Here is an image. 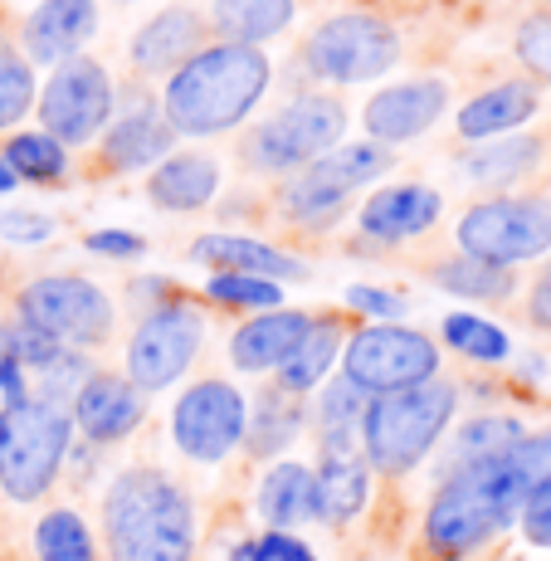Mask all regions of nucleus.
<instances>
[{
    "instance_id": "21",
    "label": "nucleus",
    "mask_w": 551,
    "mask_h": 561,
    "mask_svg": "<svg viewBox=\"0 0 551 561\" xmlns=\"http://www.w3.org/2000/svg\"><path fill=\"white\" fill-rule=\"evenodd\" d=\"M191 259L205 264L210 274H254V278H274V284H302L308 264L298 254L278 250L268 240L254 234H230V230H210L191 244Z\"/></svg>"
},
{
    "instance_id": "24",
    "label": "nucleus",
    "mask_w": 551,
    "mask_h": 561,
    "mask_svg": "<svg viewBox=\"0 0 551 561\" xmlns=\"http://www.w3.org/2000/svg\"><path fill=\"white\" fill-rule=\"evenodd\" d=\"M537 107H542V93H537L532 79H503L493 89L473 93L454 113V123H459V137H469V142H493V137H507L523 123H532Z\"/></svg>"
},
{
    "instance_id": "16",
    "label": "nucleus",
    "mask_w": 551,
    "mask_h": 561,
    "mask_svg": "<svg viewBox=\"0 0 551 561\" xmlns=\"http://www.w3.org/2000/svg\"><path fill=\"white\" fill-rule=\"evenodd\" d=\"M69 415H73V435H83V445L107 449L142 430L147 396L137 391L123 371H99V366H93V376L79 386V396H73Z\"/></svg>"
},
{
    "instance_id": "10",
    "label": "nucleus",
    "mask_w": 551,
    "mask_h": 561,
    "mask_svg": "<svg viewBox=\"0 0 551 561\" xmlns=\"http://www.w3.org/2000/svg\"><path fill=\"white\" fill-rule=\"evenodd\" d=\"M439 362L445 352L435 347V337L405 322H361L347 332V347H342V376L366 396H391L435 381Z\"/></svg>"
},
{
    "instance_id": "44",
    "label": "nucleus",
    "mask_w": 551,
    "mask_h": 561,
    "mask_svg": "<svg viewBox=\"0 0 551 561\" xmlns=\"http://www.w3.org/2000/svg\"><path fill=\"white\" fill-rule=\"evenodd\" d=\"M517 527H523V537H527L532 547H551V479L537 483V489L523 499Z\"/></svg>"
},
{
    "instance_id": "48",
    "label": "nucleus",
    "mask_w": 551,
    "mask_h": 561,
    "mask_svg": "<svg viewBox=\"0 0 551 561\" xmlns=\"http://www.w3.org/2000/svg\"><path fill=\"white\" fill-rule=\"evenodd\" d=\"M0 396H5V410L30 405V371L15 362H0Z\"/></svg>"
},
{
    "instance_id": "50",
    "label": "nucleus",
    "mask_w": 551,
    "mask_h": 561,
    "mask_svg": "<svg viewBox=\"0 0 551 561\" xmlns=\"http://www.w3.org/2000/svg\"><path fill=\"white\" fill-rule=\"evenodd\" d=\"M10 191H15V171H10L5 157H0V196H10Z\"/></svg>"
},
{
    "instance_id": "3",
    "label": "nucleus",
    "mask_w": 551,
    "mask_h": 561,
    "mask_svg": "<svg viewBox=\"0 0 551 561\" xmlns=\"http://www.w3.org/2000/svg\"><path fill=\"white\" fill-rule=\"evenodd\" d=\"M527 483L517 479L507 455L439 473L435 493L425 503V523H420V547H425L429 561L479 557L483 547H493L517 523Z\"/></svg>"
},
{
    "instance_id": "36",
    "label": "nucleus",
    "mask_w": 551,
    "mask_h": 561,
    "mask_svg": "<svg viewBox=\"0 0 551 561\" xmlns=\"http://www.w3.org/2000/svg\"><path fill=\"white\" fill-rule=\"evenodd\" d=\"M439 337H445L449 352H459V357H469V362H483V366L513 357V337H507L498 322L479 318V312H445Z\"/></svg>"
},
{
    "instance_id": "31",
    "label": "nucleus",
    "mask_w": 551,
    "mask_h": 561,
    "mask_svg": "<svg viewBox=\"0 0 551 561\" xmlns=\"http://www.w3.org/2000/svg\"><path fill=\"white\" fill-rule=\"evenodd\" d=\"M294 20H298V0H215L205 25H210L225 45L264 49L268 39L294 30Z\"/></svg>"
},
{
    "instance_id": "1",
    "label": "nucleus",
    "mask_w": 551,
    "mask_h": 561,
    "mask_svg": "<svg viewBox=\"0 0 551 561\" xmlns=\"http://www.w3.org/2000/svg\"><path fill=\"white\" fill-rule=\"evenodd\" d=\"M274 83V59L250 45H200L161 83V117L176 137H225L264 103Z\"/></svg>"
},
{
    "instance_id": "55",
    "label": "nucleus",
    "mask_w": 551,
    "mask_h": 561,
    "mask_svg": "<svg viewBox=\"0 0 551 561\" xmlns=\"http://www.w3.org/2000/svg\"><path fill=\"white\" fill-rule=\"evenodd\" d=\"M0 561H5V557H0Z\"/></svg>"
},
{
    "instance_id": "15",
    "label": "nucleus",
    "mask_w": 551,
    "mask_h": 561,
    "mask_svg": "<svg viewBox=\"0 0 551 561\" xmlns=\"http://www.w3.org/2000/svg\"><path fill=\"white\" fill-rule=\"evenodd\" d=\"M445 113H449V79L415 73V79L386 83L381 93H371L361 107V127H366V142H381L395 152L401 142L425 137Z\"/></svg>"
},
{
    "instance_id": "22",
    "label": "nucleus",
    "mask_w": 551,
    "mask_h": 561,
    "mask_svg": "<svg viewBox=\"0 0 551 561\" xmlns=\"http://www.w3.org/2000/svg\"><path fill=\"white\" fill-rule=\"evenodd\" d=\"M312 328V312L302 308H274V312H254L250 322L230 332V366L244 376L259 371H278L294 347L302 342V332Z\"/></svg>"
},
{
    "instance_id": "39",
    "label": "nucleus",
    "mask_w": 551,
    "mask_h": 561,
    "mask_svg": "<svg viewBox=\"0 0 551 561\" xmlns=\"http://www.w3.org/2000/svg\"><path fill=\"white\" fill-rule=\"evenodd\" d=\"M59 342L45 337L39 328H30L25 318H0V362L15 366H45L49 357H59Z\"/></svg>"
},
{
    "instance_id": "5",
    "label": "nucleus",
    "mask_w": 551,
    "mask_h": 561,
    "mask_svg": "<svg viewBox=\"0 0 551 561\" xmlns=\"http://www.w3.org/2000/svg\"><path fill=\"white\" fill-rule=\"evenodd\" d=\"M347 103L337 93H298L294 103H284L278 113H268L264 123H254L240 142L244 167L259 176H294L308 161H318L322 152L342 147L347 137Z\"/></svg>"
},
{
    "instance_id": "4",
    "label": "nucleus",
    "mask_w": 551,
    "mask_h": 561,
    "mask_svg": "<svg viewBox=\"0 0 551 561\" xmlns=\"http://www.w3.org/2000/svg\"><path fill=\"white\" fill-rule=\"evenodd\" d=\"M454 410H459V386L445 376L410 391L371 396L361 415V459L381 479H405L439 449L454 425Z\"/></svg>"
},
{
    "instance_id": "23",
    "label": "nucleus",
    "mask_w": 551,
    "mask_h": 561,
    "mask_svg": "<svg viewBox=\"0 0 551 561\" xmlns=\"http://www.w3.org/2000/svg\"><path fill=\"white\" fill-rule=\"evenodd\" d=\"M220 196V161L210 152H171L147 171V201L167 215H200Z\"/></svg>"
},
{
    "instance_id": "52",
    "label": "nucleus",
    "mask_w": 551,
    "mask_h": 561,
    "mask_svg": "<svg viewBox=\"0 0 551 561\" xmlns=\"http://www.w3.org/2000/svg\"><path fill=\"white\" fill-rule=\"evenodd\" d=\"M0 420H5V410H0Z\"/></svg>"
},
{
    "instance_id": "12",
    "label": "nucleus",
    "mask_w": 551,
    "mask_h": 561,
    "mask_svg": "<svg viewBox=\"0 0 551 561\" xmlns=\"http://www.w3.org/2000/svg\"><path fill=\"white\" fill-rule=\"evenodd\" d=\"M39 133H49L64 147H89L103 137V127L117 113V83L93 54H73V59L54 64L35 99Z\"/></svg>"
},
{
    "instance_id": "14",
    "label": "nucleus",
    "mask_w": 551,
    "mask_h": 561,
    "mask_svg": "<svg viewBox=\"0 0 551 561\" xmlns=\"http://www.w3.org/2000/svg\"><path fill=\"white\" fill-rule=\"evenodd\" d=\"M205 347V318L191 298H176V304H161L137 318L133 337H127V381L142 396L167 391L181 376L196 366Z\"/></svg>"
},
{
    "instance_id": "37",
    "label": "nucleus",
    "mask_w": 551,
    "mask_h": 561,
    "mask_svg": "<svg viewBox=\"0 0 551 561\" xmlns=\"http://www.w3.org/2000/svg\"><path fill=\"white\" fill-rule=\"evenodd\" d=\"M35 99H39L35 64L20 49L0 45V133H15V127L35 113Z\"/></svg>"
},
{
    "instance_id": "33",
    "label": "nucleus",
    "mask_w": 551,
    "mask_h": 561,
    "mask_svg": "<svg viewBox=\"0 0 551 561\" xmlns=\"http://www.w3.org/2000/svg\"><path fill=\"white\" fill-rule=\"evenodd\" d=\"M425 278L454 298H473V304H507L517 294V268L483 264V259H469V254L435 259L425 268Z\"/></svg>"
},
{
    "instance_id": "26",
    "label": "nucleus",
    "mask_w": 551,
    "mask_h": 561,
    "mask_svg": "<svg viewBox=\"0 0 551 561\" xmlns=\"http://www.w3.org/2000/svg\"><path fill=\"white\" fill-rule=\"evenodd\" d=\"M308 425V396H294L284 386H264L250 401V420H244V455L259 463H274Z\"/></svg>"
},
{
    "instance_id": "30",
    "label": "nucleus",
    "mask_w": 551,
    "mask_h": 561,
    "mask_svg": "<svg viewBox=\"0 0 551 561\" xmlns=\"http://www.w3.org/2000/svg\"><path fill=\"white\" fill-rule=\"evenodd\" d=\"M537 161H542V137L507 133V137H493V142H473L454 167H459V176L473 181V186L503 191V186H517L523 176H532Z\"/></svg>"
},
{
    "instance_id": "6",
    "label": "nucleus",
    "mask_w": 551,
    "mask_h": 561,
    "mask_svg": "<svg viewBox=\"0 0 551 561\" xmlns=\"http://www.w3.org/2000/svg\"><path fill=\"white\" fill-rule=\"evenodd\" d=\"M73 449V415L64 405L30 401L0 420V493L20 508L39 503L59 483Z\"/></svg>"
},
{
    "instance_id": "56",
    "label": "nucleus",
    "mask_w": 551,
    "mask_h": 561,
    "mask_svg": "<svg viewBox=\"0 0 551 561\" xmlns=\"http://www.w3.org/2000/svg\"><path fill=\"white\" fill-rule=\"evenodd\" d=\"M547 5H551V0H547Z\"/></svg>"
},
{
    "instance_id": "40",
    "label": "nucleus",
    "mask_w": 551,
    "mask_h": 561,
    "mask_svg": "<svg viewBox=\"0 0 551 561\" xmlns=\"http://www.w3.org/2000/svg\"><path fill=\"white\" fill-rule=\"evenodd\" d=\"M517 64H523L532 79H547L551 83V10H532V15L517 25Z\"/></svg>"
},
{
    "instance_id": "29",
    "label": "nucleus",
    "mask_w": 551,
    "mask_h": 561,
    "mask_svg": "<svg viewBox=\"0 0 551 561\" xmlns=\"http://www.w3.org/2000/svg\"><path fill=\"white\" fill-rule=\"evenodd\" d=\"M371 396L356 391L347 376H332L318 386V401H312L308 420L318 425V449L322 459L332 455H361V415Z\"/></svg>"
},
{
    "instance_id": "8",
    "label": "nucleus",
    "mask_w": 551,
    "mask_h": 561,
    "mask_svg": "<svg viewBox=\"0 0 551 561\" xmlns=\"http://www.w3.org/2000/svg\"><path fill=\"white\" fill-rule=\"evenodd\" d=\"M302 64L312 79L337 89L386 79L401 64V30L376 10H337L302 39Z\"/></svg>"
},
{
    "instance_id": "25",
    "label": "nucleus",
    "mask_w": 551,
    "mask_h": 561,
    "mask_svg": "<svg viewBox=\"0 0 551 561\" xmlns=\"http://www.w3.org/2000/svg\"><path fill=\"white\" fill-rule=\"evenodd\" d=\"M371 463L361 455H332L312 469V523L347 527L371 503Z\"/></svg>"
},
{
    "instance_id": "19",
    "label": "nucleus",
    "mask_w": 551,
    "mask_h": 561,
    "mask_svg": "<svg viewBox=\"0 0 551 561\" xmlns=\"http://www.w3.org/2000/svg\"><path fill=\"white\" fill-rule=\"evenodd\" d=\"M99 35V0H39L20 25V54L30 64H54L83 54V45Z\"/></svg>"
},
{
    "instance_id": "18",
    "label": "nucleus",
    "mask_w": 551,
    "mask_h": 561,
    "mask_svg": "<svg viewBox=\"0 0 551 561\" xmlns=\"http://www.w3.org/2000/svg\"><path fill=\"white\" fill-rule=\"evenodd\" d=\"M171 147H176V133L167 127L161 107L151 99H137L133 107L113 113V123L103 127L99 167L113 171V176H127V171H151L157 161L171 157Z\"/></svg>"
},
{
    "instance_id": "51",
    "label": "nucleus",
    "mask_w": 551,
    "mask_h": 561,
    "mask_svg": "<svg viewBox=\"0 0 551 561\" xmlns=\"http://www.w3.org/2000/svg\"><path fill=\"white\" fill-rule=\"evenodd\" d=\"M542 278H551V264H547V268H542Z\"/></svg>"
},
{
    "instance_id": "46",
    "label": "nucleus",
    "mask_w": 551,
    "mask_h": 561,
    "mask_svg": "<svg viewBox=\"0 0 551 561\" xmlns=\"http://www.w3.org/2000/svg\"><path fill=\"white\" fill-rule=\"evenodd\" d=\"M83 250L103 254V259H142L147 240L133 230H93V234H83Z\"/></svg>"
},
{
    "instance_id": "43",
    "label": "nucleus",
    "mask_w": 551,
    "mask_h": 561,
    "mask_svg": "<svg viewBox=\"0 0 551 561\" xmlns=\"http://www.w3.org/2000/svg\"><path fill=\"white\" fill-rule=\"evenodd\" d=\"M347 308L361 312V318H371V322H401L405 318V298L391 294V288H376V284H352Z\"/></svg>"
},
{
    "instance_id": "54",
    "label": "nucleus",
    "mask_w": 551,
    "mask_h": 561,
    "mask_svg": "<svg viewBox=\"0 0 551 561\" xmlns=\"http://www.w3.org/2000/svg\"><path fill=\"white\" fill-rule=\"evenodd\" d=\"M127 5H133V0H127Z\"/></svg>"
},
{
    "instance_id": "27",
    "label": "nucleus",
    "mask_w": 551,
    "mask_h": 561,
    "mask_svg": "<svg viewBox=\"0 0 551 561\" xmlns=\"http://www.w3.org/2000/svg\"><path fill=\"white\" fill-rule=\"evenodd\" d=\"M347 332L352 328H347V318H342V312H312V328L302 332L294 357L278 366V386H284V391H294V396H312L332 376V366L342 362Z\"/></svg>"
},
{
    "instance_id": "32",
    "label": "nucleus",
    "mask_w": 551,
    "mask_h": 561,
    "mask_svg": "<svg viewBox=\"0 0 551 561\" xmlns=\"http://www.w3.org/2000/svg\"><path fill=\"white\" fill-rule=\"evenodd\" d=\"M30 552H35V561H103V542L89 517L69 508V503H59V508H45L35 517Z\"/></svg>"
},
{
    "instance_id": "35",
    "label": "nucleus",
    "mask_w": 551,
    "mask_h": 561,
    "mask_svg": "<svg viewBox=\"0 0 551 561\" xmlns=\"http://www.w3.org/2000/svg\"><path fill=\"white\" fill-rule=\"evenodd\" d=\"M5 167L15 171V181H35V186H59L69 176V147L54 142L49 133H10L5 137Z\"/></svg>"
},
{
    "instance_id": "53",
    "label": "nucleus",
    "mask_w": 551,
    "mask_h": 561,
    "mask_svg": "<svg viewBox=\"0 0 551 561\" xmlns=\"http://www.w3.org/2000/svg\"><path fill=\"white\" fill-rule=\"evenodd\" d=\"M0 268H5V259H0Z\"/></svg>"
},
{
    "instance_id": "49",
    "label": "nucleus",
    "mask_w": 551,
    "mask_h": 561,
    "mask_svg": "<svg viewBox=\"0 0 551 561\" xmlns=\"http://www.w3.org/2000/svg\"><path fill=\"white\" fill-rule=\"evenodd\" d=\"M527 318H532V328L551 332V278H542V274H537L532 294H527Z\"/></svg>"
},
{
    "instance_id": "41",
    "label": "nucleus",
    "mask_w": 551,
    "mask_h": 561,
    "mask_svg": "<svg viewBox=\"0 0 551 561\" xmlns=\"http://www.w3.org/2000/svg\"><path fill=\"white\" fill-rule=\"evenodd\" d=\"M230 561H318L298 533H259L230 547Z\"/></svg>"
},
{
    "instance_id": "28",
    "label": "nucleus",
    "mask_w": 551,
    "mask_h": 561,
    "mask_svg": "<svg viewBox=\"0 0 551 561\" xmlns=\"http://www.w3.org/2000/svg\"><path fill=\"white\" fill-rule=\"evenodd\" d=\"M254 513L264 517L268 533H298L312 523V463L274 459L254 489Z\"/></svg>"
},
{
    "instance_id": "2",
    "label": "nucleus",
    "mask_w": 551,
    "mask_h": 561,
    "mask_svg": "<svg viewBox=\"0 0 551 561\" xmlns=\"http://www.w3.org/2000/svg\"><path fill=\"white\" fill-rule=\"evenodd\" d=\"M107 561H196V499L176 473L127 463L103 493Z\"/></svg>"
},
{
    "instance_id": "20",
    "label": "nucleus",
    "mask_w": 551,
    "mask_h": 561,
    "mask_svg": "<svg viewBox=\"0 0 551 561\" xmlns=\"http://www.w3.org/2000/svg\"><path fill=\"white\" fill-rule=\"evenodd\" d=\"M205 35H210V25H205L200 10L167 5V10H157V15H151L147 25L133 35L127 59H133V69L142 73V79H161V73H176L181 64H186L191 54L205 45Z\"/></svg>"
},
{
    "instance_id": "7",
    "label": "nucleus",
    "mask_w": 551,
    "mask_h": 561,
    "mask_svg": "<svg viewBox=\"0 0 551 561\" xmlns=\"http://www.w3.org/2000/svg\"><path fill=\"white\" fill-rule=\"evenodd\" d=\"M395 167V152L381 142H342L332 152H322L318 161H308L302 171L278 181V215L302 225V230H328L342 210L352 205V196L371 181H381Z\"/></svg>"
},
{
    "instance_id": "17",
    "label": "nucleus",
    "mask_w": 551,
    "mask_h": 561,
    "mask_svg": "<svg viewBox=\"0 0 551 561\" xmlns=\"http://www.w3.org/2000/svg\"><path fill=\"white\" fill-rule=\"evenodd\" d=\"M445 215V196L425 181H401V186H376L356 210V234L371 244H410L429 234Z\"/></svg>"
},
{
    "instance_id": "9",
    "label": "nucleus",
    "mask_w": 551,
    "mask_h": 561,
    "mask_svg": "<svg viewBox=\"0 0 551 561\" xmlns=\"http://www.w3.org/2000/svg\"><path fill=\"white\" fill-rule=\"evenodd\" d=\"M15 318H25L30 328H39L45 337L73 352L107 347L117 328V308L107 298V288H99L83 274H39L30 284H20Z\"/></svg>"
},
{
    "instance_id": "13",
    "label": "nucleus",
    "mask_w": 551,
    "mask_h": 561,
    "mask_svg": "<svg viewBox=\"0 0 551 561\" xmlns=\"http://www.w3.org/2000/svg\"><path fill=\"white\" fill-rule=\"evenodd\" d=\"M244 420H250V401L234 381L225 376H200L171 405V445L191 463H225L244 445Z\"/></svg>"
},
{
    "instance_id": "47",
    "label": "nucleus",
    "mask_w": 551,
    "mask_h": 561,
    "mask_svg": "<svg viewBox=\"0 0 551 561\" xmlns=\"http://www.w3.org/2000/svg\"><path fill=\"white\" fill-rule=\"evenodd\" d=\"M127 294H133V308H137V318H142V312H151V308H161V304H176V284H171V278H161V274H151V278H137L133 288H127Z\"/></svg>"
},
{
    "instance_id": "34",
    "label": "nucleus",
    "mask_w": 551,
    "mask_h": 561,
    "mask_svg": "<svg viewBox=\"0 0 551 561\" xmlns=\"http://www.w3.org/2000/svg\"><path fill=\"white\" fill-rule=\"evenodd\" d=\"M523 435L527 430H523V420L517 415H473V420H463V425L454 430V439L445 449V469L439 473L463 469V463H479V459H498Z\"/></svg>"
},
{
    "instance_id": "45",
    "label": "nucleus",
    "mask_w": 551,
    "mask_h": 561,
    "mask_svg": "<svg viewBox=\"0 0 551 561\" xmlns=\"http://www.w3.org/2000/svg\"><path fill=\"white\" fill-rule=\"evenodd\" d=\"M0 234L10 244H45L54 240V220L39 210H0Z\"/></svg>"
},
{
    "instance_id": "42",
    "label": "nucleus",
    "mask_w": 551,
    "mask_h": 561,
    "mask_svg": "<svg viewBox=\"0 0 551 561\" xmlns=\"http://www.w3.org/2000/svg\"><path fill=\"white\" fill-rule=\"evenodd\" d=\"M507 463L517 469V479L527 483V493L537 483L551 479V430H537V435H523L513 449H507Z\"/></svg>"
},
{
    "instance_id": "11",
    "label": "nucleus",
    "mask_w": 551,
    "mask_h": 561,
    "mask_svg": "<svg viewBox=\"0 0 551 561\" xmlns=\"http://www.w3.org/2000/svg\"><path fill=\"white\" fill-rule=\"evenodd\" d=\"M459 254L517 268L551 254V196H489L454 220Z\"/></svg>"
},
{
    "instance_id": "38",
    "label": "nucleus",
    "mask_w": 551,
    "mask_h": 561,
    "mask_svg": "<svg viewBox=\"0 0 551 561\" xmlns=\"http://www.w3.org/2000/svg\"><path fill=\"white\" fill-rule=\"evenodd\" d=\"M205 298L230 312H274L284 308V284L254 274H210L205 278Z\"/></svg>"
}]
</instances>
